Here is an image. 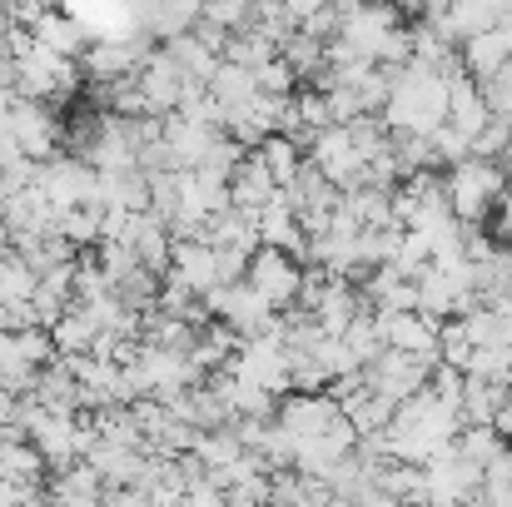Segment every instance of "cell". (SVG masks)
Listing matches in <instances>:
<instances>
[{"label": "cell", "mask_w": 512, "mask_h": 507, "mask_svg": "<svg viewBox=\"0 0 512 507\" xmlns=\"http://www.w3.org/2000/svg\"><path fill=\"white\" fill-rule=\"evenodd\" d=\"M453 70H433V65H403L393 70L388 100H383V125L388 135H433L438 125H448V90H453Z\"/></svg>", "instance_id": "6da1fadb"}, {"label": "cell", "mask_w": 512, "mask_h": 507, "mask_svg": "<svg viewBox=\"0 0 512 507\" xmlns=\"http://www.w3.org/2000/svg\"><path fill=\"white\" fill-rule=\"evenodd\" d=\"M403 10L398 0H339V35L334 45H343L353 60H373L383 65L388 45L403 35Z\"/></svg>", "instance_id": "7a4b0ae2"}, {"label": "cell", "mask_w": 512, "mask_h": 507, "mask_svg": "<svg viewBox=\"0 0 512 507\" xmlns=\"http://www.w3.org/2000/svg\"><path fill=\"white\" fill-rule=\"evenodd\" d=\"M443 189H448V204H453V214L463 219V224H488L493 219V209H498V199L508 194V174L498 160H483V155H468V160H458V165L443 169Z\"/></svg>", "instance_id": "3957f363"}, {"label": "cell", "mask_w": 512, "mask_h": 507, "mask_svg": "<svg viewBox=\"0 0 512 507\" xmlns=\"http://www.w3.org/2000/svg\"><path fill=\"white\" fill-rule=\"evenodd\" d=\"M35 189L60 214L95 209L100 204V169L90 165V160H80V155H55V160H45V165L35 169Z\"/></svg>", "instance_id": "277c9868"}, {"label": "cell", "mask_w": 512, "mask_h": 507, "mask_svg": "<svg viewBox=\"0 0 512 507\" xmlns=\"http://www.w3.org/2000/svg\"><path fill=\"white\" fill-rule=\"evenodd\" d=\"M165 274H170V284L189 289V294L204 299V304H209L214 289L229 284V264H224V254H219L209 239H174L170 269H165Z\"/></svg>", "instance_id": "5b68a950"}, {"label": "cell", "mask_w": 512, "mask_h": 507, "mask_svg": "<svg viewBox=\"0 0 512 507\" xmlns=\"http://www.w3.org/2000/svg\"><path fill=\"white\" fill-rule=\"evenodd\" d=\"M209 314H214L224 329H234L239 338L269 334V329L279 324V309H274L249 279H234V284L214 289V294H209Z\"/></svg>", "instance_id": "8992f818"}, {"label": "cell", "mask_w": 512, "mask_h": 507, "mask_svg": "<svg viewBox=\"0 0 512 507\" xmlns=\"http://www.w3.org/2000/svg\"><path fill=\"white\" fill-rule=\"evenodd\" d=\"M279 314L284 309H294V304H304V284H309V269L299 264V254H289V249H259L254 259H249V274H244Z\"/></svg>", "instance_id": "52a82bcc"}, {"label": "cell", "mask_w": 512, "mask_h": 507, "mask_svg": "<svg viewBox=\"0 0 512 507\" xmlns=\"http://www.w3.org/2000/svg\"><path fill=\"white\" fill-rule=\"evenodd\" d=\"M433 368H438V363H428V358H413V353H403V348H383V353L363 368V383L398 408V403H408L413 393H423V388L433 383Z\"/></svg>", "instance_id": "ba28073f"}, {"label": "cell", "mask_w": 512, "mask_h": 507, "mask_svg": "<svg viewBox=\"0 0 512 507\" xmlns=\"http://www.w3.org/2000/svg\"><path fill=\"white\" fill-rule=\"evenodd\" d=\"M135 85H140L145 115H155V120H170V115H179V105H184L189 85H199V80H189V75H184V65L174 60L170 50H155V55L145 60V70L135 75Z\"/></svg>", "instance_id": "9c48e42d"}, {"label": "cell", "mask_w": 512, "mask_h": 507, "mask_svg": "<svg viewBox=\"0 0 512 507\" xmlns=\"http://www.w3.org/2000/svg\"><path fill=\"white\" fill-rule=\"evenodd\" d=\"M10 135H15V150H20L25 160L45 165V160H55V145H60L65 125L55 120V110H50V105H40V100H20V95H15Z\"/></svg>", "instance_id": "30bf717a"}, {"label": "cell", "mask_w": 512, "mask_h": 507, "mask_svg": "<svg viewBox=\"0 0 512 507\" xmlns=\"http://www.w3.org/2000/svg\"><path fill=\"white\" fill-rule=\"evenodd\" d=\"M259 244H264V249L309 254V229H304V219H299V209H294V199H289L284 189H279L274 204L259 209Z\"/></svg>", "instance_id": "8fae6325"}, {"label": "cell", "mask_w": 512, "mask_h": 507, "mask_svg": "<svg viewBox=\"0 0 512 507\" xmlns=\"http://www.w3.org/2000/svg\"><path fill=\"white\" fill-rule=\"evenodd\" d=\"M448 125H453V130H463L468 140H478V135L493 125L488 95H483V85H478L468 70H458V75H453V90H448Z\"/></svg>", "instance_id": "7c38bea8"}, {"label": "cell", "mask_w": 512, "mask_h": 507, "mask_svg": "<svg viewBox=\"0 0 512 507\" xmlns=\"http://www.w3.org/2000/svg\"><path fill=\"white\" fill-rule=\"evenodd\" d=\"M508 5L512 0H448V10L438 15V25H443V35H448L453 45H463V40L493 30V25L508 15Z\"/></svg>", "instance_id": "4fadbf2b"}, {"label": "cell", "mask_w": 512, "mask_h": 507, "mask_svg": "<svg viewBox=\"0 0 512 507\" xmlns=\"http://www.w3.org/2000/svg\"><path fill=\"white\" fill-rule=\"evenodd\" d=\"M458 60H463V70H468L473 80H488V75L508 70L512 65V25H493V30L463 40V45H458Z\"/></svg>", "instance_id": "5bb4252c"}, {"label": "cell", "mask_w": 512, "mask_h": 507, "mask_svg": "<svg viewBox=\"0 0 512 507\" xmlns=\"http://www.w3.org/2000/svg\"><path fill=\"white\" fill-rule=\"evenodd\" d=\"M229 199H234V209H249V214H259L264 204L279 199V184L259 165V155H244V165L229 174Z\"/></svg>", "instance_id": "9a60e30c"}, {"label": "cell", "mask_w": 512, "mask_h": 507, "mask_svg": "<svg viewBox=\"0 0 512 507\" xmlns=\"http://www.w3.org/2000/svg\"><path fill=\"white\" fill-rule=\"evenodd\" d=\"M40 45H50V50H60V55H75L80 60V50H90V35H85V25L75 20V15H65V10H40L35 15V25H25Z\"/></svg>", "instance_id": "2e32d148"}, {"label": "cell", "mask_w": 512, "mask_h": 507, "mask_svg": "<svg viewBox=\"0 0 512 507\" xmlns=\"http://www.w3.org/2000/svg\"><path fill=\"white\" fill-rule=\"evenodd\" d=\"M254 155H259V165L274 174V184H279V189H289V184L304 174V165H309V160H304V145H299L294 135H269Z\"/></svg>", "instance_id": "e0dca14e"}, {"label": "cell", "mask_w": 512, "mask_h": 507, "mask_svg": "<svg viewBox=\"0 0 512 507\" xmlns=\"http://www.w3.org/2000/svg\"><path fill=\"white\" fill-rule=\"evenodd\" d=\"M165 50L184 65V75H189V80H199V85H209V80H214V70L224 65V55H219L209 40H199L194 30H189V35H179V40H170Z\"/></svg>", "instance_id": "ac0fdd59"}, {"label": "cell", "mask_w": 512, "mask_h": 507, "mask_svg": "<svg viewBox=\"0 0 512 507\" xmlns=\"http://www.w3.org/2000/svg\"><path fill=\"white\" fill-rule=\"evenodd\" d=\"M254 80H259V90H264V95H294V90H299V70H294L284 55L264 60V65L254 70Z\"/></svg>", "instance_id": "d6986e66"}, {"label": "cell", "mask_w": 512, "mask_h": 507, "mask_svg": "<svg viewBox=\"0 0 512 507\" xmlns=\"http://www.w3.org/2000/svg\"><path fill=\"white\" fill-rule=\"evenodd\" d=\"M493 234H498V244H512V184L508 194L498 199V209H493Z\"/></svg>", "instance_id": "ffe728a7"}, {"label": "cell", "mask_w": 512, "mask_h": 507, "mask_svg": "<svg viewBox=\"0 0 512 507\" xmlns=\"http://www.w3.org/2000/svg\"><path fill=\"white\" fill-rule=\"evenodd\" d=\"M329 5H334V0H284V10H289V15L299 20V25H304L309 15H319V10H329Z\"/></svg>", "instance_id": "44dd1931"}, {"label": "cell", "mask_w": 512, "mask_h": 507, "mask_svg": "<svg viewBox=\"0 0 512 507\" xmlns=\"http://www.w3.org/2000/svg\"><path fill=\"white\" fill-rule=\"evenodd\" d=\"M498 165H503V174H508V184H512V140H508V150H503V160H498Z\"/></svg>", "instance_id": "7402d4cb"}, {"label": "cell", "mask_w": 512, "mask_h": 507, "mask_svg": "<svg viewBox=\"0 0 512 507\" xmlns=\"http://www.w3.org/2000/svg\"><path fill=\"white\" fill-rule=\"evenodd\" d=\"M329 507H373V503H358V498H334Z\"/></svg>", "instance_id": "603a6c76"}]
</instances>
